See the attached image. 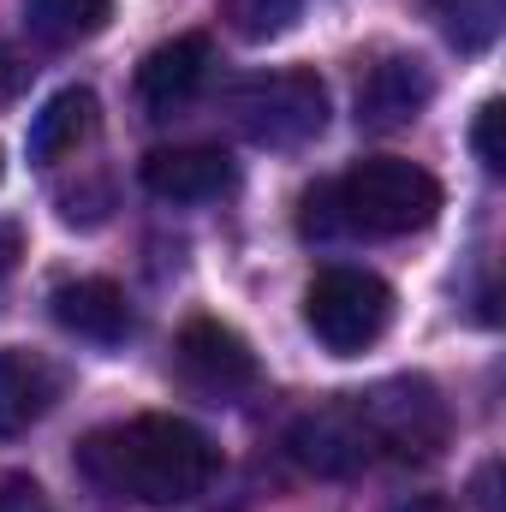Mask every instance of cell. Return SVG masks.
Instances as JSON below:
<instances>
[{"instance_id":"cell-1","label":"cell","mask_w":506,"mask_h":512,"mask_svg":"<svg viewBox=\"0 0 506 512\" xmlns=\"http://www.w3.org/2000/svg\"><path fill=\"white\" fill-rule=\"evenodd\" d=\"M78 471L114 495V501H137V507H185L197 501L215 471H221V447L167 411H143L126 423L90 429L78 447Z\"/></svg>"},{"instance_id":"cell-2","label":"cell","mask_w":506,"mask_h":512,"mask_svg":"<svg viewBox=\"0 0 506 512\" xmlns=\"http://www.w3.org/2000/svg\"><path fill=\"white\" fill-rule=\"evenodd\" d=\"M328 203H334L340 233L405 239L441 215V179L405 155H364L346 179L328 185Z\"/></svg>"},{"instance_id":"cell-3","label":"cell","mask_w":506,"mask_h":512,"mask_svg":"<svg viewBox=\"0 0 506 512\" xmlns=\"http://www.w3.org/2000/svg\"><path fill=\"white\" fill-rule=\"evenodd\" d=\"M304 322L334 358H358L393 322V286L370 268H322L304 292Z\"/></svg>"},{"instance_id":"cell-4","label":"cell","mask_w":506,"mask_h":512,"mask_svg":"<svg viewBox=\"0 0 506 512\" xmlns=\"http://www.w3.org/2000/svg\"><path fill=\"white\" fill-rule=\"evenodd\" d=\"M239 131L262 143V149H298L310 137H322L328 126V90L316 72L292 66V72H262V78H245L233 96H227Z\"/></svg>"},{"instance_id":"cell-5","label":"cell","mask_w":506,"mask_h":512,"mask_svg":"<svg viewBox=\"0 0 506 512\" xmlns=\"http://www.w3.org/2000/svg\"><path fill=\"white\" fill-rule=\"evenodd\" d=\"M352 399L364 411L376 453H393L411 465V459H435L447 447V399L435 393V382L399 376V382H381L370 393H352Z\"/></svg>"},{"instance_id":"cell-6","label":"cell","mask_w":506,"mask_h":512,"mask_svg":"<svg viewBox=\"0 0 506 512\" xmlns=\"http://www.w3.org/2000/svg\"><path fill=\"white\" fill-rule=\"evenodd\" d=\"M286 447H292V459H298L304 471H316V477H352V471H364V465L376 459V441H370L364 411H358L352 393H346V399H328V405H316V411H304V417L292 423Z\"/></svg>"},{"instance_id":"cell-7","label":"cell","mask_w":506,"mask_h":512,"mask_svg":"<svg viewBox=\"0 0 506 512\" xmlns=\"http://www.w3.org/2000/svg\"><path fill=\"white\" fill-rule=\"evenodd\" d=\"M179 370L197 393H215V399H233L256 382V352L245 346V334H233L227 322L215 316H197L179 328Z\"/></svg>"},{"instance_id":"cell-8","label":"cell","mask_w":506,"mask_h":512,"mask_svg":"<svg viewBox=\"0 0 506 512\" xmlns=\"http://www.w3.org/2000/svg\"><path fill=\"white\" fill-rule=\"evenodd\" d=\"M143 191L161 203H215L239 185L233 155L209 149V143H179V149H149L143 155Z\"/></svg>"},{"instance_id":"cell-9","label":"cell","mask_w":506,"mask_h":512,"mask_svg":"<svg viewBox=\"0 0 506 512\" xmlns=\"http://www.w3.org/2000/svg\"><path fill=\"white\" fill-rule=\"evenodd\" d=\"M209 60H215V48H209V36H173V42H161V48H149L143 54V66H137V96H143V108L149 114H173V108H185L203 84H209Z\"/></svg>"},{"instance_id":"cell-10","label":"cell","mask_w":506,"mask_h":512,"mask_svg":"<svg viewBox=\"0 0 506 512\" xmlns=\"http://www.w3.org/2000/svg\"><path fill=\"white\" fill-rule=\"evenodd\" d=\"M429 96H435L429 66H423V60H411V54H393V60L370 66V78L358 84V126H364V131L411 126V120L423 114V102H429Z\"/></svg>"},{"instance_id":"cell-11","label":"cell","mask_w":506,"mask_h":512,"mask_svg":"<svg viewBox=\"0 0 506 512\" xmlns=\"http://www.w3.org/2000/svg\"><path fill=\"white\" fill-rule=\"evenodd\" d=\"M54 322L90 346H120L131 334V304L126 292L102 274H84V280H66L54 286Z\"/></svg>"},{"instance_id":"cell-12","label":"cell","mask_w":506,"mask_h":512,"mask_svg":"<svg viewBox=\"0 0 506 512\" xmlns=\"http://www.w3.org/2000/svg\"><path fill=\"white\" fill-rule=\"evenodd\" d=\"M54 399H60V370L42 352H24V346L0 352V435H24L30 423L48 417Z\"/></svg>"},{"instance_id":"cell-13","label":"cell","mask_w":506,"mask_h":512,"mask_svg":"<svg viewBox=\"0 0 506 512\" xmlns=\"http://www.w3.org/2000/svg\"><path fill=\"white\" fill-rule=\"evenodd\" d=\"M96 90H84V84H66V90H54L48 102H42V114L30 120V161H42V167H54V161H66V155H78L90 137H96Z\"/></svg>"},{"instance_id":"cell-14","label":"cell","mask_w":506,"mask_h":512,"mask_svg":"<svg viewBox=\"0 0 506 512\" xmlns=\"http://www.w3.org/2000/svg\"><path fill=\"white\" fill-rule=\"evenodd\" d=\"M24 24L42 42L72 48V42H90L114 24V0H24Z\"/></svg>"},{"instance_id":"cell-15","label":"cell","mask_w":506,"mask_h":512,"mask_svg":"<svg viewBox=\"0 0 506 512\" xmlns=\"http://www.w3.org/2000/svg\"><path fill=\"white\" fill-rule=\"evenodd\" d=\"M459 54H483L506 24V0H429Z\"/></svg>"},{"instance_id":"cell-16","label":"cell","mask_w":506,"mask_h":512,"mask_svg":"<svg viewBox=\"0 0 506 512\" xmlns=\"http://www.w3.org/2000/svg\"><path fill=\"white\" fill-rule=\"evenodd\" d=\"M298 6H304V0H227V18H233V30H239L245 42H274V36L292 30Z\"/></svg>"},{"instance_id":"cell-17","label":"cell","mask_w":506,"mask_h":512,"mask_svg":"<svg viewBox=\"0 0 506 512\" xmlns=\"http://www.w3.org/2000/svg\"><path fill=\"white\" fill-rule=\"evenodd\" d=\"M501 120H506V102H483L477 108V126H471V149H477V161L489 167V173H506V149H501Z\"/></svg>"},{"instance_id":"cell-18","label":"cell","mask_w":506,"mask_h":512,"mask_svg":"<svg viewBox=\"0 0 506 512\" xmlns=\"http://www.w3.org/2000/svg\"><path fill=\"white\" fill-rule=\"evenodd\" d=\"M18 256H24V233H18V221H0V292H6V280L18 274Z\"/></svg>"},{"instance_id":"cell-19","label":"cell","mask_w":506,"mask_h":512,"mask_svg":"<svg viewBox=\"0 0 506 512\" xmlns=\"http://www.w3.org/2000/svg\"><path fill=\"white\" fill-rule=\"evenodd\" d=\"M393 512H459V507H453L447 495H405Z\"/></svg>"},{"instance_id":"cell-20","label":"cell","mask_w":506,"mask_h":512,"mask_svg":"<svg viewBox=\"0 0 506 512\" xmlns=\"http://www.w3.org/2000/svg\"><path fill=\"white\" fill-rule=\"evenodd\" d=\"M18 84H24V66H18L12 54H0V102H6V96H12Z\"/></svg>"},{"instance_id":"cell-21","label":"cell","mask_w":506,"mask_h":512,"mask_svg":"<svg viewBox=\"0 0 506 512\" xmlns=\"http://www.w3.org/2000/svg\"><path fill=\"white\" fill-rule=\"evenodd\" d=\"M0 173H6V155H0Z\"/></svg>"}]
</instances>
